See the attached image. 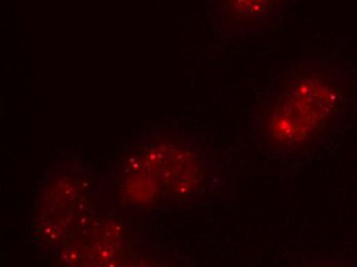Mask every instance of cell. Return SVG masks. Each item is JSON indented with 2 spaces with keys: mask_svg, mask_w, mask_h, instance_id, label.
Returning <instances> with one entry per match:
<instances>
[{
  "mask_svg": "<svg viewBox=\"0 0 357 267\" xmlns=\"http://www.w3.org/2000/svg\"><path fill=\"white\" fill-rule=\"evenodd\" d=\"M291 0H222V18L230 28L260 32L286 15Z\"/></svg>",
  "mask_w": 357,
  "mask_h": 267,
  "instance_id": "2",
  "label": "cell"
},
{
  "mask_svg": "<svg viewBox=\"0 0 357 267\" xmlns=\"http://www.w3.org/2000/svg\"><path fill=\"white\" fill-rule=\"evenodd\" d=\"M345 96L337 67L321 61L296 65L261 104L262 146L289 156L308 153L345 114Z\"/></svg>",
  "mask_w": 357,
  "mask_h": 267,
  "instance_id": "1",
  "label": "cell"
}]
</instances>
